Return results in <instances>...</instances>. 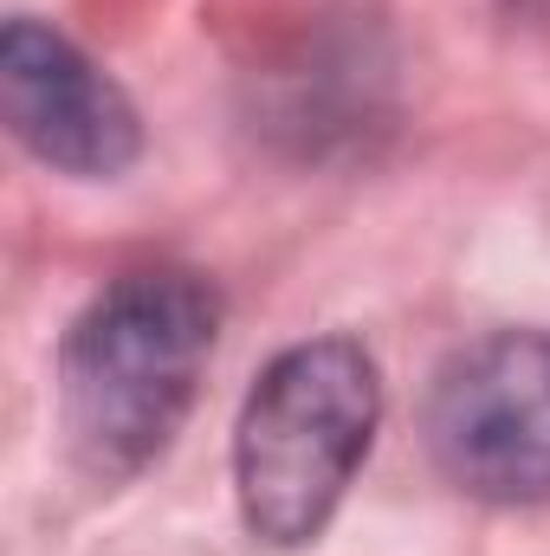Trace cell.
<instances>
[{
	"label": "cell",
	"mask_w": 550,
	"mask_h": 556,
	"mask_svg": "<svg viewBox=\"0 0 550 556\" xmlns=\"http://www.w3.org/2000/svg\"><path fill=\"white\" fill-rule=\"evenodd\" d=\"M221 337V291L188 266L111 278L59 343V427L98 485L168 453Z\"/></svg>",
	"instance_id": "6da1fadb"
},
{
	"label": "cell",
	"mask_w": 550,
	"mask_h": 556,
	"mask_svg": "<svg viewBox=\"0 0 550 556\" xmlns=\"http://www.w3.org/2000/svg\"><path fill=\"white\" fill-rule=\"evenodd\" d=\"M383 427V376L357 337H304L260 369L234 427V498L266 551H304L337 518Z\"/></svg>",
	"instance_id": "7a4b0ae2"
},
{
	"label": "cell",
	"mask_w": 550,
	"mask_h": 556,
	"mask_svg": "<svg viewBox=\"0 0 550 556\" xmlns=\"http://www.w3.org/2000/svg\"><path fill=\"white\" fill-rule=\"evenodd\" d=\"M427 453L479 505L550 498V330H492L427 389Z\"/></svg>",
	"instance_id": "3957f363"
},
{
	"label": "cell",
	"mask_w": 550,
	"mask_h": 556,
	"mask_svg": "<svg viewBox=\"0 0 550 556\" xmlns=\"http://www.w3.org/2000/svg\"><path fill=\"white\" fill-rule=\"evenodd\" d=\"M0 111L20 149L72 181H111L142 155V117L124 85L26 13L0 33Z\"/></svg>",
	"instance_id": "277c9868"
}]
</instances>
